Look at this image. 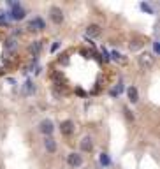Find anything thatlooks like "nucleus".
<instances>
[{
    "label": "nucleus",
    "mask_w": 160,
    "mask_h": 169,
    "mask_svg": "<svg viewBox=\"0 0 160 169\" xmlns=\"http://www.w3.org/2000/svg\"><path fill=\"white\" fill-rule=\"evenodd\" d=\"M49 18H51V21L56 23V25H60V23L63 21V13L60 7H56V5H53L51 9H49Z\"/></svg>",
    "instance_id": "1"
},
{
    "label": "nucleus",
    "mask_w": 160,
    "mask_h": 169,
    "mask_svg": "<svg viewBox=\"0 0 160 169\" xmlns=\"http://www.w3.org/2000/svg\"><path fill=\"white\" fill-rule=\"evenodd\" d=\"M153 63H155V58L151 57L150 53H144V55L139 57V65H141L142 69H151Z\"/></svg>",
    "instance_id": "2"
},
{
    "label": "nucleus",
    "mask_w": 160,
    "mask_h": 169,
    "mask_svg": "<svg viewBox=\"0 0 160 169\" xmlns=\"http://www.w3.org/2000/svg\"><path fill=\"white\" fill-rule=\"evenodd\" d=\"M53 129H55V127H53V122H51V120H42L39 123V130L42 134H46V138L53 134Z\"/></svg>",
    "instance_id": "3"
},
{
    "label": "nucleus",
    "mask_w": 160,
    "mask_h": 169,
    "mask_svg": "<svg viewBox=\"0 0 160 169\" xmlns=\"http://www.w3.org/2000/svg\"><path fill=\"white\" fill-rule=\"evenodd\" d=\"M13 5V11H11V18L13 19H23L25 18V9L19 7L18 4H11Z\"/></svg>",
    "instance_id": "4"
},
{
    "label": "nucleus",
    "mask_w": 160,
    "mask_h": 169,
    "mask_svg": "<svg viewBox=\"0 0 160 169\" xmlns=\"http://www.w3.org/2000/svg\"><path fill=\"white\" fill-rule=\"evenodd\" d=\"M60 132H62L63 136H71V134L74 132V123H72L71 120L62 122V125H60Z\"/></svg>",
    "instance_id": "5"
},
{
    "label": "nucleus",
    "mask_w": 160,
    "mask_h": 169,
    "mask_svg": "<svg viewBox=\"0 0 160 169\" xmlns=\"http://www.w3.org/2000/svg\"><path fill=\"white\" fill-rule=\"evenodd\" d=\"M67 162H69V166H72V167H77V166L83 164V159H81V155H77V153H69V155H67Z\"/></svg>",
    "instance_id": "6"
},
{
    "label": "nucleus",
    "mask_w": 160,
    "mask_h": 169,
    "mask_svg": "<svg viewBox=\"0 0 160 169\" xmlns=\"http://www.w3.org/2000/svg\"><path fill=\"white\" fill-rule=\"evenodd\" d=\"M44 148L49 151V153H55V151H56V141H55L51 136H48V138L44 139Z\"/></svg>",
    "instance_id": "7"
},
{
    "label": "nucleus",
    "mask_w": 160,
    "mask_h": 169,
    "mask_svg": "<svg viewBox=\"0 0 160 169\" xmlns=\"http://www.w3.org/2000/svg\"><path fill=\"white\" fill-rule=\"evenodd\" d=\"M28 28H30V30H42V28H44V21L40 18L32 19V21L28 23Z\"/></svg>",
    "instance_id": "8"
},
{
    "label": "nucleus",
    "mask_w": 160,
    "mask_h": 169,
    "mask_svg": "<svg viewBox=\"0 0 160 169\" xmlns=\"http://www.w3.org/2000/svg\"><path fill=\"white\" fill-rule=\"evenodd\" d=\"M92 148H93V141H92V138H83V141H81V150L83 151H92Z\"/></svg>",
    "instance_id": "9"
},
{
    "label": "nucleus",
    "mask_w": 160,
    "mask_h": 169,
    "mask_svg": "<svg viewBox=\"0 0 160 169\" xmlns=\"http://www.w3.org/2000/svg\"><path fill=\"white\" fill-rule=\"evenodd\" d=\"M127 94H129V99L132 104L139 101V94H137V88H136V86H130V88L127 90Z\"/></svg>",
    "instance_id": "10"
},
{
    "label": "nucleus",
    "mask_w": 160,
    "mask_h": 169,
    "mask_svg": "<svg viewBox=\"0 0 160 169\" xmlns=\"http://www.w3.org/2000/svg\"><path fill=\"white\" fill-rule=\"evenodd\" d=\"M99 34H100V27H99V25H90V27L86 28V35L88 37H97Z\"/></svg>",
    "instance_id": "11"
},
{
    "label": "nucleus",
    "mask_w": 160,
    "mask_h": 169,
    "mask_svg": "<svg viewBox=\"0 0 160 169\" xmlns=\"http://www.w3.org/2000/svg\"><path fill=\"white\" fill-rule=\"evenodd\" d=\"M39 51H40V42H34V44L30 46V53L34 55V57H37Z\"/></svg>",
    "instance_id": "12"
},
{
    "label": "nucleus",
    "mask_w": 160,
    "mask_h": 169,
    "mask_svg": "<svg viewBox=\"0 0 160 169\" xmlns=\"http://www.w3.org/2000/svg\"><path fill=\"white\" fill-rule=\"evenodd\" d=\"M5 48H7V49H14V48H16V41H14V39L5 41Z\"/></svg>",
    "instance_id": "13"
},
{
    "label": "nucleus",
    "mask_w": 160,
    "mask_h": 169,
    "mask_svg": "<svg viewBox=\"0 0 160 169\" xmlns=\"http://www.w3.org/2000/svg\"><path fill=\"white\" fill-rule=\"evenodd\" d=\"M141 46H142V42H139V41H134V42H130V49H132V51L139 49Z\"/></svg>",
    "instance_id": "14"
},
{
    "label": "nucleus",
    "mask_w": 160,
    "mask_h": 169,
    "mask_svg": "<svg viewBox=\"0 0 160 169\" xmlns=\"http://www.w3.org/2000/svg\"><path fill=\"white\" fill-rule=\"evenodd\" d=\"M100 164H104V166H109V157H107L106 153H102V155H100Z\"/></svg>",
    "instance_id": "15"
},
{
    "label": "nucleus",
    "mask_w": 160,
    "mask_h": 169,
    "mask_svg": "<svg viewBox=\"0 0 160 169\" xmlns=\"http://www.w3.org/2000/svg\"><path fill=\"white\" fill-rule=\"evenodd\" d=\"M25 90H27V94H32L35 88H34V84H32L30 81H27V86H25Z\"/></svg>",
    "instance_id": "16"
},
{
    "label": "nucleus",
    "mask_w": 160,
    "mask_h": 169,
    "mask_svg": "<svg viewBox=\"0 0 160 169\" xmlns=\"http://www.w3.org/2000/svg\"><path fill=\"white\" fill-rule=\"evenodd\" d=\"M141 9L142 11H148V13H153V11H151V7L148 4H141Z\"/></svg>",
    "instance_id": "17"
}]
</instances>
